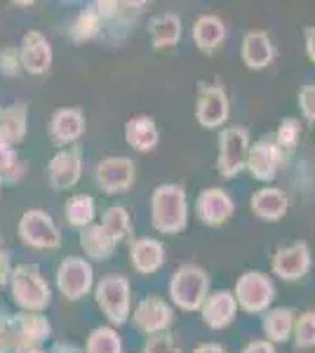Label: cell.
Instances as JSON below:
<instances>
[{
  "instance_id": "5bb4252c",
  "label": "cell",
  "mask_w": 315,
  "mask_h": 353,
  "mask_svg": "<svg viewBox=\"0 0 315 353\" xmlns=\"http://www.w3.org/2000/svg\"><path fill=\"white\" fill-rule=\"evenodd\" d=\"M236 212V203H233L231 193L219 189V186H210L203 189L196 198V217L210 229H219L226 224Z\"/></svg>"
},
{
  "instance_id": "836d02e7",
  "label": "cell",
  "mask_w": 315,
  "mask_h": 353,
  "mask_svg": "<svg viewBox=\"0 0 315 353\" xmlns=\"http://www.w3.org/2000/svg\"><path fill=\"white\" fill-rule=\"evenodd\" d=\"M21 176H24V163H21L19 153L14 151V146L0 141V181L17 184L21 181Z\"/></svg>"
},
{
  "instance_id": "277c9868",
  "label": "cell",
  "mask_w": 315,
  "mask_h": 353,
  "mask_svg": "<svg viewBox=\"0 0 315 353\" xmlns=\"http://www.w3.org/2000/svg\"><path fill=\"white\" fill-rule=\"evenodd\" d=\"M94 301L99 306V311L104 313L108 325H125L132 316L130 278L123 276V273H111V276L99 278V283L94 285Z\"/></svg>"
},
{
  "instance_id": "b9f144b4",
  "label": "cell",
  "mask_w": 315,
  "mask_h": 353,
  "mask_svg": "<svg viewBox=\"0 0 315 353\" xmlns=\"http://www.w3.org/2000/svg\"><path fill=\"white\" fill-rule=\"evenodd\" d=\"M303 45H306V57L315 66V26H308L306 31H303Z\"/></svg>"
},
{
  "instance_id": "f6af8a7d",
  "label": "cell",
  "mask_w": 315,
  "mask_h": 353,
  "mask_svg": "<svg viewBox=\"0 0 315 353\" xmlns=\"http://www.w3.org/2000/svg\"><path fill=\"white\" fill-rule=\"evenodd\" d=\"M12 353H45L43 349H31V346H19V349H14Z\"/></svg>"
},
{
  "instance_id": "30bf717a",
  "label": "cell",
  "mask_w": 315,
  "mask_h": 353,
  "mask_svg": "<svg viewBox=\"0 0 315 353\" xmlns=\"http://www.w3.org/2000/svg\"><path fill=\"white\" fill-rule=\"evenodd\" d=\"M231 118V99L221 85L203 83L198 88L196 99V121L205 130H219Z\"/></svg>"
},
{
  "instance_id": "9c48e42d",
  "label": "cell",
  "mask_w": 315,
  "mask_h": 353,
  "mask_svg": "<svg viewBox=\"0 0 315 353\" xmlns=\"http://www.w3.org/2000/svg\"><path fill=\"white\" fill-rule=\"evenodd\" d=\"M313 264V252L306 241L289 243L285 248H278L271 257V273L285 283H296L308 276Z\"/></svg>"
},
{
  "instance_id": "d6a6232c",
  "label": "cell",
  "mask_w": 315,
  "mask_h": 353,
  "mask_svg": "<svg viewBox=\"0 0 315 353\" xmlns=\"http://www.w3.org/2000/svg\"><path fill=\"white\" fill-rule=\"evenodd\" d=\"M301 132H303V128H301V121H299V118L287 116V118H283V121H280V125L276 128L273 141H276L278 149L283 151V153H289V151H294L296 146H299Z\"/></svg>"
},
{
  "instance_id": "d4e9b609",
  "label": "cell",
  "mask_w": 315,
  "mask_h": 353,
  "mask_svg": "<svg viewBox=\"0 0 315 353\" xmlns=\"http://www.w3.org/2000/svg\"><path fill=\"white\" fill-rule=\"evenodd\" d=\"M181 36H184V24H181V17L174 12L153 17L148 24V38H151L153 50L176 48L181 43Z\"/></svg>"
},
{
  "instance_id": "8d00e7d4",
  "label": "cell",
  "mask_w": 315,
  "mask_h": 353,
  "mask_svg": "<svg viewBox=\"0 0 315 353\" xmlns=\"http://www.w3.org/2000/svg\"><path fill=\"white\" fill-rule=\"evenodd\" d=\"M141 353H181V344L174 334L170 332H160V334H153L144 341V349Z\"/></svg>"
},
{
  "instance_id": "f546056e",
  "label": "cell",
  "mask_w": 315,
  "mask_h": 353,
  "mask_svg": "<svg viewBox=\"0 0 315 353\" xmlns=\"http://www.w3.org/2000/svg\"><path fill=\"white\" fill-rule=\"evenodd\" d=\"M101 24H104V21H101L99 12H96L94 3L88 5V8L80 10L78 17L73 19V24H71V41L78 43V45L94 41V38L101 33Z\"/></svg>"
},
{
  "instance_id": "9a60e30c",
  "label": "cell",
  "mask_w": 315,
  "mask_h": 353,
  "mask_svg": "<svg viewBox=\"0 0 315 353\" xmlns=\"http://www.w3.org/2000/svg\"><path fill=\"white\" fill-rule=\"evenodd\" d=\"M83 176V153L78 146L59 149L50 158L48 165V179L54 191H68L80 181Z\"/></svg>"
},
{
  "instance_id": "ee69618b",
  "label": "cell",
  "mask_w": 315,
  "mask_h": 353,
  "mask_svg": "<svg viewBox=\"0 0 315 353\" xmlns=\"http://www.w3.org/2000/svg\"><path fill=\"white\" fill-rule=\"evenodd\" d=\"M52 353H83L78 349V346L73 344H66V341H61V344H54V351Z\"/></svg>"
},
{
  "instance_id": "8992f818",
  "label": "cell",
  "mask_w": 315,
  "mask_h": 353,
  "mask_svg": "<svg viewBox=\"0 0 315 353\" xmlns=\"http://www.w3.org/2000/svg\"><path fill=\"white\" fill-rule=\"evenodd\" d=\"M216 144V172L223 179H233L245 170L250 153V132L240 125H226L219 132Z\"/></svg>"
},
{
  "instance_id": "d6986e66",
  "label": "cell",
  "mask_w": 315,
  "mask_h": 353,
  "mask_svg": "<svg viewBox=\"0 0 315 353\" xmlns=\"http://www.w3.org/2000/svg\"><path fill=\"white\" fill-rule=\"evenodd\" d=\"M250 210L256 219L276 224L287 214L289 210V196L287 191L278 189V186H261L252 193L250 198Z\"/></svg>"
},
{
  "instance_id": "83f0119b",
  "label": "cell",
  "mask_w": 315,
  "mask_h": 353,
  "mask_svg": "<svg viewBox=\"0 0 315 353\" xmlns=\"http://www.w3.org/2000/svg\"><path fill=\"white\" fill-rule=\"evenodd\" d=\"M17 325H19V346L40 349L50 339V334H52V325H50L45 313H17Z\"/></svg>"
},
{
  "instance_id": "e575fe53",
  "label": "cell",
  "mask_w": 315,
  "mask_h": 353,
  "mask_svg": "<svg viewBox=\"0 0 315 353\" xmlns=\"http://www.w3.org/2000/svg\"><path fill=\"white\" fill-rule=\"evenodd\" d=\"M292 339L299 351L315 349V311H303L296 316Z\"/></svg>"
},
{
  "instance_id": "f1b7e54d",
  "label": "cell",
  "mask_w": 315,
  "mask_h": 353,
  "mask_svg": "<svg viewBox=\"0 0 315 353\" xmlns=\"http://www.w3.org/2000/svg\"><path fill=\"white\" fill-rule=\"evenodd\" d=\"M64 217L66 224L73 226V229L83 231L85 226L94 224L96 217V203L90 193H76V196L66 198L64 203Z\"/></svg>"
},
{
  "instance_id": "60d3db41",
  "label": "cell",
  "mask_w": 315,
  "mask_h": 353,
  "mask_svg": "<svg viewBox=\"0 0 315 353\" xmlns=\"http://www.w3.org/2000/svg\"><path fill=\"white\" fill-rule=\"evenodd\" d=\"M10 273H12V266H10V254H8V250H5L3 238H0V285H8Z\"/></svg>"
},
{
  "instance_id": "f35d334b",
  "label": "cell",
  "mask_w": 315,
  "mask_h": 353,
  "mask_svg": "<svg viewBox=\"0 0 315 353\" xmlns=\"http://www.w3.org/2000/svg\"><path fill=\"white\" fill-rule=\"evenodd\" d=\"M296 101H299L301 116L306 118L308 123H315V83L303 85L296 94Z\"/></svg>"
},
{
  "instance_id": "5b68a950",
  "label": "cell",
  "mask_w": 315,
  "mask_h": 353,
  "mask_svg": "<svg viewBox=\"0 0 315 353\" xmlns=\"http://www.w3.org/2000/svg\"><path fill=\"white\" fill-rule=\"evenodd\" d=\"M231 292L238 301V309H243L250 316L266 313L273 306V299H276V285H273L271 276L256 269L240 273L236 288Z\"/></svg>"
},
{
  "instance_id": "7c38bea8",
  "label": "cell",
  "mask_w": 315,
  "mask_h": 353,
  "mask_svg": "<svg viewBox=\"0 0 315 353\" xmlns=\"http://www.w3.org/2000/svg\"><path fill=\"white\" fill-rule=\"evenodd\" d=\"M134 179L136 170L128 156H106L94 168L96 186H99V191L108 193V196L130 191L134 186Z\"/></svg>"
},
{
  "instance_id": "8fae6325",
  "label": "cell",
  "mask_w": 315,
  "mask_h": 353,
  "mask_svg": "<svg viewBox=\"0 0 315 353\" xmlns=\"http://www.w3.org/2000/svg\"><path fill=\"white\" fill-rule=\"evenodd\" d=\"M174 323V311L167 299L158 297V294H146L144 299H139V304L132 311V325L139 330L146 337L153 334L167 332Z\"/></svg>"
},
{
  "instance_id": "2e32d148",
  "label": "cell",
  "mask_w": 315,
  "mask_h": 353,
  "mask_svg": "<svg viewBox=\"0 0 315 353\" xmlns=\"http://www.w3.org/2000/svg\"><path fill=\"white\" fill-rule=\"evenodd\" d=\"M85 128H88V121H85L83 111L76 109V106H61L50 118L48 134L54 146L68 149V146L76 144L80 137L85 134Z\"/></svg>"
},
{
  "instance_id": "74e56055",
  "label": "cell",
  "mask_w": 315,
  "mask_h": 353,
  "mask_svg": "<svg viewBox=\"0 0 315 353\" xmlns=\"http://www.w3.org/2000/svg\"><path fill=\"white\" fill-rule=\"evenodd\" d=\"M21 71V61H19V48H14V45H5L3 50H0V73L8 78H14L19 76Z\"/></svg>"
},
{
  "instance_id": "cb8c5ba5",
  "label": "cell",
  "mask_w": 315,
  "mask_h": 353,
  "mask_svg": "<svg viewBox=\"0 0 315 353\" xmlns=\"http://www.w3.org/2000/svg\"><path fill=\"white\" fill-rule=\"evenodd\" d=\"M125 141H128L130 149H134L136 153H151L158 146L160 132L158 125L151 116H134L125 123Z\"/></svg>"
},
{
  "instance_id": "d590c367",
  "label": "cell",
  "mask_w": 315,
  "mask_h": 353,
  "mask_svg": "<svg viewBox=\"0 0 315 353\" xmlns=\"http://www.w3.org/2000/svg\"><path fill=\"white\" fill-rule=\"evenodd\" d=\"M19 346V325L17 316L0 313V353H12Z\"/></svg>"
},
{
  "instance_id": "ab89813d",
  "label": "cell",
  "mask_w": 315,
  "mask_h": 353,
  "mask_svg": "<svg viewBox=\"0 0 315 353\" xmlns=\"http://www.w3.org/2000/svg\"><path fill=\"white\" fill-rule=\"evenodd\" d=\"M240 353H278V349H276V344H271V341H266V339H252L243 346Z\"/></svg>"
},
{
  "instance_id": "52a82bcc",
  "label": "cell",
  "mask_w": 315,
  "mask_h": 353,
  "mask_svg": "<svg viewBox=\"0 0 315 353\" xmlns=\"http://www.w3.org/2000/svg\"><path fill=\"white\" fill-rule=\"evenodd\" d=\"M57 290L66 301H80L94 290L92 261L85 257H64L57 266Z\"/></svg>"
},
{
  "instance_id": "4316f807",
  "label": "cell",
  "mask_w": 315,
  "mask_h": 353,
  "mask_svg": "<svg viewBox=\"0 0 315 353\" xmlns=\"http://www.w3.org/2000/svg\"><path fill=\"white\" fill-rule=\"evenodd\" d=\"M28 132V106L24 101L0 109V141L10 146H17L19 141H24Z\"/></svg>"
},
{
  "instance_id": "7bdbcfd3",
  "label": "cell",
  "mask_w": 315,
  "mask_h": 353,
  "mask_svg": "<svg viewBox=\"0 0 315 353\" xmlns=\"http://www.w3.org/2000/svg\"><path fill=\"white\" fill-rule=\"evenodd\" d=\"M191 353H228L219 341H200V344L193 346Z\"/></svg>"
},
{
  "instance_id": "44dd1931",
  "label": "cell",
  "mask_w": 315,
  "mask_h": 353,
  "mask_svg": "<svg viewBox=\"0 0 315 353\" xmlns=\"http://www.w3.org/2000/svg\"><path fill=\"white\" fill-rule=\"evenodd\" d=\"M130 266L141 276L158 273L165 266V245L158 238H132Z\"/></svg>"
},
{
  "instance_id": "6da1fadb",
  "label": "cell",
  "mask_w": 315,
  "mask_h": 353,
  "mask_svg": "<svg viewBox=\"0 0 315 353\" xmlns=\"http://www.w3.org/2000/svg\"><path fill=\"white\" fill-rule=\"evenodd\" d=\"M151 226L163 236H176L188 226V198L181 184H160L151 193Z\"/></svg>"
},
{
  "instance_id": "4fadbf2b",
  "label": "cell",
  "mask_w": 315,
  "mask_h": 353,
  "mask_svg": "<svg viewBox=\"0 0 315 353\" xmlns=\"http://www.w3.org/2000/svg\"><path fill=\"white\" fill-rule=\"evenodd\" d=\"M283 158H285V153L278 149L273 137H261L259 141H254V144L250 146L245 170H247L256 181L268 184V181L276 179V174L280 172V168H283Z\"/></svg>"
},
{
  "instance_id": "ba28073f",
  "label": "cell",
  "mask_w": 315,
  "mask_h": 353,
  "mask_svg": "<svg viewBox=\"0 0 315 353\" xmlns=\"http://www.w3.org/2000/svg\"><path fill=\"white\" fill-rule=\"evenodd\" d=\"M21 243L33 250H59L61 248V231L57 229L54 219L45 210H26L17 226Z\"/></svg>"
},
{
  "instance_id": "bcb514c9",
  "label": "cell",
  "mask_w": 315,
  "mask_h": 353,
  "mask_svg": "<svg viewBox=\"0 0 315 353\" xmlns=\"http://www.w3.org/2000/svg\"><path fill=\"white\" fill-rule=\"evenodd\" d=\"M0 189H3V181H0Z\"/></svg>"
},
{
  "instance_id": "ffe728a7",
  "label": "cell",
  "mask_w": 315,
  "mask_h": 353,
  "mask_svg": "<svg viewBox=\"0 0 315 353\" xmlns=\"http://www.w3.org/2000/svg\"><path fill=\"white\" fill-rule=\"evenodd\" d=\"M240 57L250 71H263L276 61V45L266 31H247L240 45Z\"/></svg>"
},
{
  "instance_id": "7402d4cb",
  "label": "cell",
  "mask_w": 315,
  "mask_h": 353,
  "mask_svg": "<svg viewBox=\"0 0 315 353\" xmlns=\"http://www.w3.org/2000/svg\"><path fill=\"white\" fill-rule=\"evenodd\" d=\"M191 36L196 48L203 54H214L221 48V43L226 41V24L219 14H200L193 21Z\"/></svg>"
},
{
  "instance_id": "ac0fdd59",
  "label": "cell",
  "mask_w": 315,
  "mask_h": 353,
  "mask_svg": "<svg viewBox=\"0 0 315 353\" xmlns=\"http://www.w3.org/2000/svg\"><path fill=\"white\" fill-rule=\"evenodd\" d=\"M238 311V301L231 290H214L200 306V318L210 330H223L236 321Z\"/></svg>"
},
{
  "instance_id": "603a6c76",
  "label": "cell",
  "mask_w": 315,
  "mask_h": 353,
  "mask_svg": "<svg viewBox=\"0 0 315 353\" xmlns=\"http://www.w3.org/2000/svg\"><path fill=\"white\" fill-rule=\"evenodd\" d=\"M294 321H296V309H292V306H271V309L263 313V321H261L263 339L276 346L289 341L292 332H294Z\"/></svg>"
},
{
  "instance_id": "7a4b0ae2",
  "label": "cell",
  "mask_w": 315,
  "mask_h": 353,
  "mask_svg": "<svg viewBox=\"0 0 315 353\" xmlns=\"http://www.w3.org/2000/svg\"><path fill=\"white\" fill-rule=\"evenodd\" d=\"M8 285L12 301L26 313H43L52 301V290L36 264L14 266Z\"/></svg>"
},
{
  "instance_id": "1f68e13d",
  "label": "cell",
  "mask_w": 315,
  "mask_h": 353,
  "mask_svg": "<svg viewBox=\"0 0 315 353\" xmlns=\"http://www.w3.org/2000/svg\"><path fill=\"white\" fill-rule=\"evenodd\" d=\"M99 224L116 243H123L125 238L132 236V217L123 205H111V208H106Z\"/></svg>"
},
{
  "instance_id": "4dcf8cb0",
  "label": "cell",
  "mask_w": 315,
  "mask_h": 353,
  "mask_svg": "<svg viewBox=\"0 0 315 353\" xmlns=\"http://www.w3.org/2000/svg\"><path fill=\"white\" fill-rule=\"evenodd\" d=\"M83 353H123V337L116 327L99 325L88 334Z\"/></svg>"
},
{
  "instance_id": "484cf974",
  "label": "cell",
  "mask_w": 315,
  "mask_h": 353,
  "mask_svg": "<svg viewBox=\"0 0 315 353\" xmlns=\"http://www.w3.org/2000/svg\"><path fill=\"white\" fill-rule=\"evenodd\" d=\"M118 243L101 229V224H90L80 231V250L88 261H106L113 257Z\"/></svg>"
},
{
  "instance_id": "e0dca14e",
  "label": "cell",
  "mask_w": 315,
  "mask_h": 353,
  "mask_svg": "<svg viewBox=\"0 0 315 353\" xmlns=\"http://www.w3.org/2000/svg\"><path fill=\"white\" fill-rule=\"evenodd\" d=\"M19 61L21 71L31 76H45L52 68V45L40 31H28L19 43Z\"/></svg>"
},
{
  "instance_id": "3957f363",
  "label": "cell",
  "mask_w": 315,
  "mask_h": 353,
  "mask_svg": "<svg viewBox=\"0 0 315 353\" xmlns=\"http://www.w3.org/2000/svg\"><path fill=\"white\" fill-rule=\"evenodd\" d=\"M170 301L179 311H200L210 294V273L200 264L176 266L170 278Z\"/></svg>"
}]
</instances>
